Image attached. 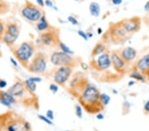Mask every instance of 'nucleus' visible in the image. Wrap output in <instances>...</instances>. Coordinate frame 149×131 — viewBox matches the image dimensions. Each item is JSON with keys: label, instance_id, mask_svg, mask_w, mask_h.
I'll return each instance as SVG.
<instances>
[{"label": "nucleus", "instance_id": "f257e3e1", "mask_svg": "<svg viewBox=\"0 0 149 131\" xmlns=\"http://www.w3.org/2000/svg\"><path fill=\"white\" fill-rule=\"evenodd\" d=\"M100 94L101 93L95 85L90 83H88L84 87L80 101L81 104L89 113H95L94 108L104 107L100 102Z\"/></svg>", "mask_w": 149, "mask_h": 131}, {"label": "nucleus", "instance_id": "f03ea898", "mask_svg": "<svg viewBox=\"0 0 149 131\" xmlns=\"http://www.w3.org/2000/svg\"><path fill=\"white\" fill-rule=\"evenodd\" d=\"M35 48L29 42H23L13 51L16 59L23 66H28L34 56Z\"/></svg>", "mask_w": 149, "mask_h": 131}, {"label": "nucleus", "instance_id": "7ed1b4c3", "mask_svg": "<svg viewBox=\"0 0 149 131\" xmlns=\"http://www.w3.org/2000/svg\"><path fill=\"white\" fill-rule=\"evenodd\" d=\"M27 68L33 73H43L45 72L47 68V56L42 52H38L29 63Z\"/></svg>", "mask_w": 149, "mask_h": 131}, {"label": "nucleus", "instance_id": "20e7f679", "mask_svg": "<svg viewBox=\"0 0 149 131\" xmlns=\"http://www.w3.org/2000/svg\"><path fill=\"white\" fill-rule=\"evenodd\" d=\"M50 62L54 66H68L73 68L76 64V60L73 56L69 55L62 51H55L51 54L50 58Z\"/></svg>", "mask_w": 149, "mask_h": 131}, {"label": "nucleus", "instance_id": "39448f33", "mask_svg": "<svg viewBox=\"0 0 149 131\" xmlns=\"http://www.w3.org/2000/svg\"><path fill=\"white\" fill-rule=\"evenodd\" d=\"M109 37L115 43L123 42L127 40L129 34L123 27L121 23L113 24L109 28Z\"/></svg>", "mask_w": 149, "mask_h": 131}, {"label": "nucleus", "instance_id": "423d86ee", "mask_svg": "<svg viewBox=\"0 0 149 131\" xmlns=\"http://www.w3.org/2000/svg\"><path fill=\"white\" fill-rule=\"evenodd\" d=\"M21 15L30 22H37L42 16V13L37 7L29 3L23 8L21 10Z\"/></svg>", "mask_w": 149, "mask_h": 131}, {"label": "nucleus", "instance_id": "0eeeda50", "mask_svg": "<svg viewBox=\"0 0 149 131\" xmlns=\"http://www.w3.org/2000/svg\"><path fill=\"white\" fill-rule=\"evenodd\" d=\"M94 58H95L92 61L91 64L95 70L98 71H104L108 70L111 67V60L109 52L105 51Z\"/></svg>", "mask_w": 149, "mask_h": 131}, {"label": "nucleus", "instance_id": "6e6552de", "mask_svg": "<svg viewBox=\"0 0 149 131\" xmlns=\"http://www.w3.org/2000/svg\"><path fill=\"white\" fill-rule=\"evenodd\" d=\"M72 73V68L68 66L58 67L53 76L54 82L58 85H64L68 82Z\"/></svg>", "mask_w": 149, "mask_h": 131}, {"label": "nucleus", "instance_id": "1a4fd4ad", "mask_svg": "<svg viewBox=\"0 0 149 131\" xmlns=\"http://www.w3.org/2000/svg\"><path fill=\"white\" fill-rule=\"evenodd\" d=\"M6 131H31V124L22 119H15L9 121L6 125Z\"/></svg>", "mask_w": 149, "mask_h": 131}, {"label": "nucleus", "instance_id": "9d476101", "mask_svg": "<svg viewBox=\"0 0 149 131\" xmlns=\"http://www.w3.org/2000/svg\"><path fill=\"white\" fill-rule=\"evenodd\" d=\"M121 23L129 35L136 33L141 28V21L139 17L126 19L121 21Z\"/></svg>", "mask_w": 149, "mask_h": 131}, {"label": "nucleus", "instance_id": "9b49d317", "mask_svg": "<svg viewBox=\"0 0 149 131\" xmlns=\"http://www.w3.org/2000/svg\"><path fill=\"white\" fill-rule=\"evenodd\" d=\"M111 60V66L117 71L119 73H123L125 71L127 64L123 59L121 58L118 51H113L110 54Z\"/></svg>", "mask_w": 149, "mask_h": 131}, {"label": "nucleus", "instance_id": "f8f14e48", "mask_svg": "<svg viewBox=\"0 0 149 131\" xmlns=\"http://www.w3.org/2000/svg\"><path fill=\"white\" fill-rule=\"evenodd\" d=\"M121 58L127 64L133 62L137 56V51L133 47L127 46L123 48L121 51L119 52Z\"/></svg>", "mask_w": 149, "mask_h": 131}, {"label": "nucleus", "instance_id": "ddd939ff", "mask_svg": "<svg viewBox=\"0 0 149 131\" xmlns=\"http://www.w3.org/2000/svg\"><path fill=\"white\" fill-rule=\"evenodd\" d=\"M135 67L136 70L145 75L146 77H149V52L136 62Z\"/></svg>", "mask_w": 149, "mask_h": 131}, {"label": "nucleus", "instance_id": "4468645a", "mask_svg": "<svg viewBox=\"0 0 149 131\" xmlns=\"http://www.w3.org/2000/svg\"><path fill=\"white\" fill-rule=\"evenodd\" d=\"M26 88L24 83L21 82H16L8 89V91L15 97H21L25 94Z\"/></svg>", "mask_w": 149, "mask_h": 131}, {"label": "nucleus", "instance_id": "2eb2a0df", "mask_svg": "<svg viewBox=\"0 0 149 131\" xmlns=\"http://www.w3.org/2000/svg\"><path fill=\"white\" fill-rule=\"evenodd\" d=\"M56 40V37L54 33L50 30H47L42 33L39 38L40 42L45 46H51L52 44L55 43Z\"/></svg>", "mask_w": 149, "mask_h": 131}, {"label": "nucleus", "instance_id": "dca6fc26", "mask_svg": "<svg viewBox=\"0 0 149 131\" xmlns=\"http://www.w3.org/2000/svg\"><path fill=\"white\" fill-rule=\"evenodd\" d=\"M16 102L15 97L7 91L0 90V103L3 106L10 107Z\"/></svg>", "mask_w": 149, "mask_h": 131}, {"label": "nucleus", "instance_id": "f3484780", "mask_svg": "<svg viewBox=\"0 0 149 131\" xmlns=\"http://www.w3.org/2000/svg\"><path fill=\"white\" fill-rule=\"evenodd\" d=\"M6 31L9 34L17 37L20 34V28L15 23H9L6 25Z\"/></svg>", "mask_w": 149, "mask_h": 131}, {"label": "nucleus", "instance_id": "a211bd4d", "mask_svg": "<svg viewBox=\"0 0 149 131\" xmlns=\"http://www.w3.org/2000/svg\"><path fill=\"white\" fill-rule=\"evenodd\" d=\"M49 23L47 21L45 15H43L40 17L37 24V29L39 32H45L49 30Z\"/></svg>", "mask_w": 149, "mask_h": 131}, {"label": "nucleus", "instance_id": "6ab92c4d", "mask_svg": "<svg viewBox=\"0 0 149 131\" xmlns=\"http://www.w3.org/2000/svg\"><path fill=\"white\" fill-rule=\"evenodd\" d=\"M106 51V47L104 45V44L102 43V42H98V43L96 44L94 47L93 48L92 51V57H95L100 55L101 54L103 53Z\"/></svg>", "mask_w": 149, "mask_h": 131}, {"label": "nucleus", "instance_id": "aec40b11", "mask_svg": "<svg viewBox=\"0 0 149 131\" xmlns=\"http://www.w3.org/2000/svg\"><path fill=\"white\" fill-rule=\"evenodd\" d=\"M89 11L91 15L93 17H98L100 14L101 11V7L100 4L97 2L93 1L89 6Z\"/></svg>", "mask_w": 149, "mask_h": 131}, {"label": "nucleus", "instance_id": "412c9836", "mask_svg": "<svg viewBox=\"0 0 149 131\" xmlns=\"http://www.w3.org/2000/svg\"><path fill=\"white\" fill-rule=\"evenodd\" d=\"M1 39L4 43H6L8 46H11V45H13L15 44L16 40H17V37H14V36L11 35V34H9V33L5 30V33Z\"/></svg>", "mask_w": 149, "mask_h": 131}, {"label": "nucleus", "instance_id": "4be33fe9", "mask_svg": "<svg viewBox=\"0 0 149 131\" xmlns=\"http://www.w3.org/2000/svg\"><path fill=\"white\" fill-rule=\"evenodd\" d=\"M130 78L134 81H138L141 82H145L146 81V76L141 73L140 71L135 70L130 74Z\"/></svg>", "mask_w": 149, "mask_h": 131}, {"label": "nucleus", "instance_id": "5701e85b", "mask_svg": "<svg viewBox=\"0 0 149 131\" xmlns=\"http://www.w3.org/2000/svg\"><path fill=\"white\" fill-rule=\"evenodd\" d=\"M24 84H25L26 88L28 91H29L31 93H34L37 90V83L32 82L29 79H27L24 82Z\"/></svg>", "mask_w": 149, "mask_h": 131}, {"label": "nucleus", "instance_id": "b1692460", "mask_svg": "<svg viewBox=\"0 0 149 131\" xmlns=\"http://www.w3.org/2000/svg\"><path fill=\"white\" fill-rule=\"evenodd\" d=\"M58 46H59L60 49L61 50V51L64 52V53L68 54L69 55H71V56H73L74 54V52L70 49V48L67 46L64 42L60 41L58 42Z\"/></svg>", "mask_w": 149, "mask_h": 131}, {"label": "nucleus", "instance_id": "393cba45", "mask_svg": "<svg viewBox=\"0 0 149 131\" xmlns=\"http://www.w3.org/2000/svg\"><path fill=\"white\" fill-rule=\"evenodd\" d=\"M100 100L101 103L102 104V105L103 107H105V106L108 105L109 104L110 101H111V97L107 94L102 93V94H100Z\"/></svg>", "mask_w": 149, "mask_h": 131}, {"label": "nucleus", "instance_id": "a878e982", "mask_svg": "<svg viewBox=\"0 0 149 131\" xmlns=\"http://www.w3.org/2000/svg\"><path fill=\"white\" fill-rule=\"evenodd\" d=\"M75 113L76 116L79 119H81L83 116V110L82 107L80 105H76L75 106Z\"/></svg>", "mask_w": 149, "mask_h": 131}, {"label": "nucleus", "instance_id": "bb28decb", "mask_svg": "<svg viewBox=\"0 0 149 131\" xmlns=\"http://www.w3.org/2000/svg\"><path fill=\"white\" fill-rule=\"evenodd\" d=\"M38 118L39 119L40 121H43V122L45 123L46 124H47V125H52V124H53V123H52V121L50 120L49 118H47V116H45V115H38Z\"/></svg>", "mask_w": 149, "mask_h": 131}, {"label": "nucleus", "instance_id": "cd10ccee", "mask_svg": "<svg viewBox=\"0 0 149 131\" xmlns=\"http://www.w3.org/2000/svg\"><path fill=\"white\" fill-rule=\"evenodd\" d=\"M8 10V6L4 1L0 0V13H3L7 12Z\"/></svg>", "mask_w": 149, "mask_h": 131}, {"label": "nucleus", "instance_id": "c85d7f7f", "mask_svg": "<svg viewBox=\"0 0 149 131\" xmlns=\"http://www.w3.org/2000/svg\"><path fill=\"white\" fill-rule=\"evenodd\" d=\"M58 85H57L56 83H51L49 85V89L52 92V94H56L58 91Z\"/></svg>", "mask_w": 149, "mask_h": 131}, {"label": "nucleus", "instance_id": "c756f323", "mask_svg": "<svg viewBox=\"0 0 149 131\" xmlns=\"http://www.w3.org/2000/svg\"><path fill=\"white\" fill-rule=\"evenodd\" d=\"M78 35L80 36L81 38H82L84 40H86V41H87V40H88V39H89L88 35H87V33H86L85 31H84V30H78Z\"/></svg>", "mask_w": 149, "mask_h": 131}, {"label": "nucleus", "instance_id": "7c9ffc66", "mask_svg": "<svg viewBox=\"0 0 149 131\" xmlns=\"http://www.w3.org/2000/svg\"><path fill=\"white\" fill-rule=\"evenodd\" d=\"M68 22L70 23L72 25H78L79 23L78 21L76 19V18L72 15H70L68 17Z\"/></svg>", "mask_w": 149, "mask_h": 131}, {"label": "nucleus", "instance_id": "2f4dec72", "mask_svg": "<svg viewBox=\"0 0 149 131\" xmlns=\"http://www.w3.org/2000/svg\"><path fill=\"white\" fill-rule=\"evenodd\" d=\"M5 30H6V25L0 20V39H2V37H3L4 34Z\"/></svg>", "mask_w": 149, "mask_h": 131}, {"label": "nucleus", "instance_id": "473e14b6", "mask_svg": "<svg viewBox=\"0 0 149 131\" xmlns=\"http://www.w3.org/2000/svg\"><path fill=\"white\" fill-rule=\"evenodd\" d=\"M46 116L47 118H49L50 120L52 121L54 118V111L51 110V109H49V110L47 111L46 113Z\"/></svg>", "mask_w": 149, "mask_h": 131}, {"label": "nucleus", "instance_id": "72a5a7b5", "mask_svg": "<svg viewBox=\"0 0 149 131\" xmlns=\"http://www.w3.org/2000/svg\"><path fill=\"white\" fill-rule=\"evenodd\" d=\"M30 80L32 81V82L35 83H40L42 82V78L40 77H38V76H35V77H31L29 78Z\"/></svg>", "mask_w": 149, "mask_h": 131}, {"label": "nucleus", "instance_id": "f704fd0d", "mask_svg": "<svg viewBox=\"0 0 149 131\" xmlns=\"http://www.w3.org/2000/svg\"><path fill=\"white\" fill-rule=\"evenodd\" d=\"M7 85H8V83L6 80H0V89H3V88L6 87Z\"/></svg>", "mask_w": 149, "mask_h": 131}, {"label": "nucleus", "instance_id": "c9c22d12", "mask_svg": "<svg viewBox=\"0 0 149 131\" xmlns=\"http://www.w3.org/2000/svg\"><path fill=\"white\" fill-rule=\"evenodd\" d=\"M143 109L144 111H145L146 113H149V100H148V101L145 103V105H144Z\"/></svg>", "mask_w": 149, "mask_h": 131}, {"label": "nucleus", "instance_id": "e433bc0d", "mask_svg": "<svg viewBox=\"0 0 149 131\" xmlns=\"http://www.w3.org/2000/svg\"><path fill=\"white\" fill-rule=\"evenodd\" d=\"M45 5L47 7H49V8H54L53 3H52V1H50V0H45Z\"/></svg>", "mask_w": 149, "mask_h": 131}, {"label": "nucleus", "instance_id": "4c0bfd02", "mask_svg": "<svg viewBox=\"0 0 149 131\" xmlns=\"http://www.w3.org/2000/svg\"><path fill=\"white\" fill-rule=\"evenodd\" d=\"M10 62L11 63L13 64V66H15V67H18L19 65H18L17 61L15 58H13V57H11L10 58Z\"/></svg>", "mask_w": 149, "mask_h": 131}, {"label": "nucleus", "instance_id": "58836bf2", "mask_svg": "<svg viewBox=\"0 0 149 131\" xmlns=\"http://www.w3.org/2000/svg\"><path fill=\"white\" fill-rule=\"evenodd\" d=\"M113 4L115 5V6H119V5L121 4L123 2V0H111Z\"/></svg>", "mask_w": 149, "mask_h": 131}, {"label": "nucleus", "instance_id": "ea45409f", "mask_svg": "<svg viewBox=\"0 0 149 131\" xmlns=\"http://www.w3.org/2000/svg\"><path fill=\"white\" fill-rule=\"evenodd\" d=\"M37 3L39 6L41 7V8H43L45 6V1L44 0H36Z\"/></svg>", "mask_w": 149, "mask_h": 131}, {"label": "nucleus", "instance_id": "a19ab883", "mask_svg": "<svg viewBox=\"0 0 149 131\" xmlns=\"http://www.w3.org/2000/svg\"><path fill=\"white\" fill-rule=\"evenodd\" d=\"M96 118H97L98 120H103V119H104V115H103L102 113H98L97 115H96Z\"/></svg>", "mask_w": 149, "mask_h": 131}, {"label": "nucleus", "instance_id": "79ce46f5", "mask_svg": "<svg viewBox=\"0 0 149 131\" xmlns=\"http://www.w3.org/2000/svg\"><path fill=\"white\" fill-rule=\"evenodd\" d=\"M144 9L146 11H149V1L145 3V6H144Z\"/></svg>", "mask_w": 149, "mask_h": 131}, {"label": "nucleus", "instance_id": "37998d69", "mask_svg": "<svg viewBox=\"0 0 149 131\" xmlns=\"http://www.w3.org/2000/svg\"><path fill=\"white\" fill-rule=\"evenodd\" d=\"M134 83H135V82H134V80H133L129 81V83H128L129 87H132V86H133V85H134Z\"/></svg>", "mask_w": 149, "mask_h": 131}, {"label": "nucleus", "instance_id": "c03bdc74", "mask_svg": "<svg viewBox=\"0 0 149 131\" xmlns=\"http://www.w3.org/2000/svg\"><path fill=\"white\" fill-rule=\"evenodd\" d=\"M102 28H97V33H98V34H99V35H101V34H102Z\"/></svg>", "mask_w": 149, "mask_h": 131}, {"label": "nucleus", "instance_id": "a18cd8bd", "mask_svg": "<svg viewBox=\"0 0 149 131\" xmlns=\"http://www.w3.org/2000/svg\"><path fill=\"white\" fill-rule=\"evenodd\" d=\"M64 131H70V130H64Z\"/></svg>", "mask_w": 149, "mask_h": 131}, {"label": "nucleus", "instance_id": "49530a36", "mask_svg": "<svg viewBox=\"0 0 149 131\" xmlns=\"http://www.w3.org/2000/svg\"><path fill=\"white\" fill-rule=\"evenodd\" d=\"M75 1H78V0H75Z\"/></svg>", "mask_w": 149, "mask_h": 131}, {"label": "nucleus", "instance_id": "de8ad7c7", "mask_svg": "<svg viewBox=\"0 0 149 131\" xmlns=\"http://www.w3.org/2000/svg\"><path fill=\"white\" fill-rule=\"evenodd\" d=\"M0 80H1V78H0Z\"/></svg>", "mask_w": 149, "mask_h": 131}]
</instances>
